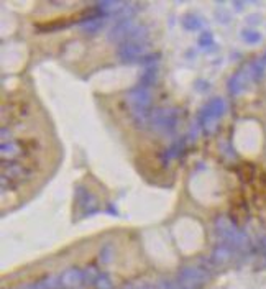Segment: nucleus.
I'll return each instance as SVG.
<instances>
[{"mask_svg": "<svg viewBox=\"0 0 266 289\" xmlns=\"http://www.w3.org/2000/svg\"><path fill=\"white\" fill-rule=\"evenodd\" d=\"M99 276H100V269L97 265H87L84 268V283L89 284V286H94Z\"/></svg>", "mask_w": 266, "mask_h": 289, "instance_id": "17", "label": "nucleus"}, {"mask_svg": "<svg viewBox=\"0 0 266 289\" xmlns=\"http://www.w3.org/2000/svg\"><path fill=\"white\" fill-rule=\"evenodd\" d=\"M209 281V273L202 266H184L177 274V283L183 289H200Z\"/></svg>", "mask_w": 266, "mask_h": 289, "instance_id": "10", "label": "nucleus"}, {"mask_svg": "<svg viewBox=\"0 0 266 289\" xmlns=\"http://www.w3.org/2000/svg\"><path fill=\"white\" fill-rule=\"evenodd\" d=\"M100 26H102V22L99 20V18H91V20L82 23V30L87 31V33H94V31L99 30Z\"/></svg>", "mask_w": 266, "mask_h": 289, "instance_id": "18", "label": "nucleus"}, {"mask_svg": "<svg viewBox=\"0 0 266 289\" xmlns=\"http://www.w3.org/2000/svg\"><path fill=\"white\" fill-rule=\"evenodd\" d=\"M127 100L128 112L132 115L133 122L137 123L140 128H150V117H151V104H153V96L150 87L137 86L132 89L125 97Z\"/></svg>", "mask_w": 266, "mask_h": 289, "instance_id": "2", "label": "nucleus"}, {"mask_svg": "<svg viewBox=\"0 0 266 289\" xmlns=\"http://www.w3.org/2000/svg\"><path fill=\"white\" fill-rule=\"evenodd\" d=\"M237 174H239V178L242 179V183L250 184L256 176V168L251 165V163H242V165L237 168Z\"/></svg>", "mask_w": 266, "mask_h": 289, "instance_id": "16", "label": "nucleus"}, {"mask_svg": "<svg viewBox=\"0 0 266 289\" xmlns=\"http://www.w3.org/2000/svg\"><path fill=\"white\" fill-rule=\"evenodd\" d=\"M76 207L79 212L84 214V216L99 211V204H97L96 195L92 194L91 191H87L86 188H82V186H79L76 189Z\"/></svg>", "mask_w": 266, "mask_h": 289, "instance_id": "12", "label": "nucleus"}, {"mask_svg": "<svg viewBox=\"0 0 266 289\" xmlns=\"http://www.w3.org/2000/svg\"><path fill=\"white\" fill-rule=\"evenodd\" d=\"M225 109H227L225 100L220 99V97L212 99L207 105L204 107L202 112H200V117H199V123L202 125L204 132L212 133L214 130L217 128L218 120H220L222 115L225 114Z\"/></svg>", "mask_w": 266, "mask_h": 289, "instance_id": "8", "label": "nucleus"}, {"mask_svg": "<svg viewBox=\"0 0 266 289\" xmlns=\"http://www.w3.org/2000/svg\"><path fill=\"white\" fill-rule=\"evenodd\" d=\"M261 74H263V69L260 66V59L258 61L246 63L245 66H242L239 71L233 74L230 81H228V91H230L233 96H239L251 82L256 81Z\"/></svg>", "mask_w": 266, "mask_h": 289, "instance_id": "6", "label": "nucleus"}, {"mask_svg": "<svg viewBox=\"0 0 266 289\" xmlns=\"http://www.w3.org/2000/svg\"><path fill=\"white\" fill-rule=\"evenodd\" d=\"M38 150H40L38 143L31 138L7 140V142H2L0 156H2V161H15V160H22V158L36 156Z\"/></svg>", "mask_w": 266, "mask_h": 289, "instance_id": "3", "label": "nucleus"}, {"mask_svg": "<svg viewBox=\"0 0 266 289\" xmlns=\"http://www.w3.org/2000/svg\"><path fill=\"white\" fill-rule=\"evenodd\" d=\"M242 36L248 41V43H256V41H260V33L258 31H255V30H245L243 33H242Z\"/></svg>", "mask_w": 266, "mask_h": 289, "instance_id": "21", "label": "nucleus"}, {"mask_svg": "<svg viewBox=\"0 0 266 289\" xmlns=\"http://www.w3.org/2000/svg\"><path fill=\"white\" fill-rule=\"evenodd\" d=\"M216 230L223 243L228 245L230 248H233V250H248L250 248L246 235L242 234L239 225H235L230 218L218 217L216 220Z\"/></svg>", "mask_w": 266, "mask_h": 289, "instance_id": "4", "label": "nucleus"}, {"mask_svg": "<svg viewBox=\"0 0 266 289\" xmlns=\"http://www.w3.org/2000/svg\"><path fill=\"white\" fill-rule=\"evenodd\" d=\"M230 212H232V222L235 225H243L248 220V209L243 197H233L230 202Z\"/></svg>", "mask_w": 266, "mask_h": 289, "instance_id": "13", "label": "nucleus"}, {"mask_svg": "<svg viewBox=\"0 0 266 289\" xmlns=\"http://www.w3.org/2000/svg\"><path fill=\"white\" fill-rule=\"evenodd\" d=\"M94 288H96V289H114V284H112L110 278L107 276L105 273H100V276L97 278Z\"/></svg>", "mask_w": 266, "mask_h": 289, "instance_id": "19", "label": "nucleus"}, {"mask_svg": "<svg viewBox=\"0 0 266 289\" xmlns=\"http://www.w3.org/2000/svg\"><path fill=\"white\" fill-rule=\"evenodd\" d=\"M148 49V43L146 40H130L125 41L123 45H120L119 48V58L122 59L123 63H133L142 59L145 54H146Z\"/></svg>", "mask_w": 266, "mask_h": 289, "instance_id": "11", "label": "nucleus"}, {"mask_svg": "<svg viewBox=\"0 0 266 289\" xmlns=\"http://www.w3.org/2000/svg\"><path fill=\"white\" fill-rule=\"evenodd\" d=\"M232 255H233V248H230V246L225 243H222L220 246H217V248L214 250L212 262L214 265H225L230 262Z\"/></svg>", "mask_w": 266, "mask_h": 289, "instance_id": "15", "label": "nucleus"}, {"mask_svg": "<svg viewBox=\"0 0 266 289\" xmlns=\"http://www.w3.org/2000/svg\"><path fill=\"white\" fill-rule=\"evenodd\" d=\"M261 248H263L265 255H266V239H263V240H261Z\"/></svg>", "mask_w": 266, "mask_h": 289, "instance_id": "23", "label": "nucleus"}, {"mask_svg": "<svg viewBox=\"0 0 266 289\" xmlns=\"http://www.w3.org/2000/svg\"><path fill=\"white\" fill-rule=\"evenodd\" d=\"M146 28L142 26L140 23H135L132 18H125V20L119 22L109 33V38L120 45H123L125 41L130 40H146Z\"/></svg>", "mask_w": 266, "mask_h": 289, "instance_id": "7", "label": "nucleus"}, {"mask_svg": "<svg viewBox=\"0 0 266 289\" xmlns=\"http://www.w3.org/2000/svg\"><path fill=\"white\" fill-rule=\"evenodd\" d=\"M61 286L64 289H76L84 283V271L79 268H68L61 276Z\"/></svg>", "mask_w": 266, "mask_h": 289, "instance_id": "14", "label": "nucleus"}, {"mask_svg": "<svg viewBox=\"0 0 266 289\" xmlns=\"http://www.w3.org/2000/svg\"><path fill=\"white\" fill-rule=\"evenodd\" d=\"M36 169H38L36 156L22 158L15 161H2V176H0L2 191L15 189L17 186L30 181L36 174Z\"/></svg>", "mask_w": 266, "mask_h": 289, "instance_id": "1", "label": "nucleus"}, {"mask_svg": "<svg viewBox=\"0 0 266 289\" xmlns=\"http://www.w3.org/2000/svg\"><path fill=\"white\" fill-rule=\"evenodd\" d=\"M179 123V112L172 107H160L151 112L150 128L158 135H169Z\"/></svg>", "mask_w": 266, "mask_h": 289, "instance_id": "5", "label": "nucleus"}, {"mask_svg": "<svg viewBox=\"0 0 266 289\" xmlns=\"http://www.w3.org/2000/svg\"><path fill=\"white\" fill-rule=\"evenodd\" d=\"M122 289H132V284H128L127 288H122Z\"/></svg>", "mask_w": 266, "mask_h": 289, "instance_id": "24", "label": "nucleus"}, {"mask_svg": "<svg viewBox=\"0 0 266 289\" xmlns=\"http://www.w3.org/2000/svg\"><path fill=\"white\" fill-rule=\"evenodd\" d=\"M260 66H261V69H263V71L266 69V53H265L263 56H261V59H260Z\"/></svg>", "mask_w": 266, "mask_h": 289, "instance_id": "22", "label": "nucleus"}, {"mask_svg": "<svg viewBox=\"0 0 266 289\" xmlns=\"http://www.w3.org/2000/svg\"><path fill=\"white\" fill-rule=\"evenodd\" d=\"M30 115V104L23 99L10 100L2 105V127H10L13 123L23 122Z\"/></svg>", "mask_w": 266, "mask_h": 289, "instance_id": "9", "label": "nucleus"}, {"mask_svg": "<svg viewBox=\"0 0 266 289\" xmlns=\"http://www.w3.org/2000/svg\"><path fill=\"white\" fill-rule=\"evenodd\" d=\"M99 260H100V265H109L110 260H112V246H104V248L100 250L99 253Z\"/></svg>", "mask_w": 266, "mask_h": 289, "instance_id": "20", "label": "nucleus"}]
</instances>
